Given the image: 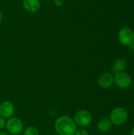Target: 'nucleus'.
<instances>
[{
  "label": "nucleus",
  "instance_id": "f257e3e1",
  "mask_svg": "<svg viewBox=\"0 0 134 135\" xmlns=\"http://www.w3.org/2000/svg\"><path fill=\"white\" fill-rule=\"evenodd\" d=\"M54 128L58 135H74L77 129L73 118L69 115L59 116L54 122Z\"/></svg>",
  "mask_w": 134,
  "mask_h": 135
},
{
  "label": "nucleus",
  "instance_id": "f03ea898",
  "mask_svg": "<svg viewBox=\"0 0 134 135\" xmlns=\"http://www.w3.org/2000/svg\"><path fill=\"white\" fill-rule=\"evenodd\" d=\"M109 119L113 125L122 126L128 119V112L122 107H117L111 112Z\"/></svg>",
  "mask_w": 134,
  "mask_h": 135
},
{
  "label": "nucleus",
  "instance_id": "7ed1b4c3",
  "mask_svg": "<svg viewBox=\"0 0 134 135\" xmlns=\"http://www.w3.org/2000/svg\"><path fill=\"white\" fill-rule=\"evenodd\" d=\"M73 119L77 127H79L80 128H85L92 123V115L88 111L81 109L75 113Z\"/></svg>",
  "mask_w": 134,
  "mask_h": 135
},
{
  "label": "nucleus",
  "instance_id": "20e7f679",
  "mask_svg": "<svg viewBox=\"0 0 134 135\" xmlns=\"http://www.w3.org/2000/svg\"><path fill=\"white\" fill-rule=\"evenodd\" d=\"M6 130L9 134H20L24 130V123L21 119L13 116L6 120Z\"/></svg>",
  "mask_w": 134,
  "mask_h": 135
},
{
  "label": "nucleus",
  "instance_id": "39448f33",
  "mask_svg": "<svg viewBox=\"0 0 134 135\" xmlns=\"http://www.w3.org/2000/svg\"><path fill=\"white\" fill-rule=\"evenodd\" d=\"M118 40L121 44L130 47L134 44V31L130 27H123L118 32Z\"/></svg>",
  "mask_w": 134,
  "mask_h": 135
},
{
  "label": "nucleus",
  "instance_id": "423d86ee",
  "mask_svg": "<svg viewBox=\"0 0 134 135\" xmlns=\"http://www.w3.org/2000/svg\"><path fill=\"white\" fill-rule=\"evenodd\" d=\"M114 84L119 89H126L131 85L132 78L130 75L125 71L116 73L114 76Z\"/></svg>",
  "mask_w": 134,
  "mask_h": 135
},
{
  "label": "nucleus",
  "instance_id": "0eeeda50",
  "mask_svg": "<svg viewBox=\"0 0 134 135\" xmlns=\"http://www.w3.org/2000/svg\"><path fill=\"white\" fill-rule=\"evenodd\" d=\"M15 112L14 104L9 100H3L0 103V116L8 119L13 116Z\"/></svg>",
  "mask_w": 134,
  "mask_h": 135
},
{
  "label": "nucleus",
  "instance_id": "6e6552de",
  "mask_svg": "<svg viewBox=\"0 0 134 135\" xmlns=\"http://www.w3.org/2000/svg\"><path fill=\"white\" fill-rule=\"evenodd\" d=\"M97 84L101 89H109L114 85V76L111 73H102L97 78Z\"/></svg>",
  "mask_w": 134,
  "mask_h": 135
},
{
  "label": "nucleus",
  "instance_id": "1a4fd4ad",
  "mask_svg": "<svg viewBox=\"0 0 134 135\" xmlns=\"http://www.w3.org/2000/svg\"><path fill=\"white\" fill-rule=\"evenodd\" d=\"M22 6L28 13H36L39 10L41 4L39 0H23Z\"/></svg>",
  "mask_w": 134,
  "mask_h": 135
},
{
  "label": "nucleus",
  "instance_id": "9d476101",
  "mask_svg": "<svg viewBox=\"0 0 134 135\" xmlns=\"http://www.w3.org/2000/svg\"><path fill=\"white\" fill-rule=\"evenodd\" d=\"M112 126H113V124L109 118H103V119H100L97 123L98 130L103 133L110 131L112 128Z\"/></svg>",
  "mask_w": 134,
  "mask_h": 135
},
{
  "label": "nucleus",
  "instance_id": "9b49d317",
  "mask_svg": "<svg viewBox=\"0 0 134 135\" xmlns=\"http://www.w3.org/2000/svg\"><path fill=\"white\" fill-rule=\"evenodd\" d=\"M127 68V62L124 59H118L113 66V70L114 72L119 73V72H124L126 71Z\"/></svg>",
  "mask_w": 134,
  "mask_h": 135
},
{
  "label": "nucleus",
  "instance_id": "f8f14e48",
  "mask_svg": "<svg viewBox=\"0 0 134 135\" xmlns=\"http://www.w3.org/2000/svg\"><path fill=\"white\" fill-rule=\"evenodd\" d=\"M23 135H39V132L36 127L30 126L24 131Z\"/></svg>",
  "mask_w": 134,
  "mask_h": 135
},
{
  "label": "nucleus",
  "instance_id": "ddd939ff",
  "mask_svg": "<svg viewBox=\"0 0 134 135\" xmlns=\"http://www.w3.org/2000/svg\"><path fill=\"white\" fill-rule=\"evenodd\" d=\"M74 135H89L88 131L85 128H78L76 130Z\"/></svg>",
  "mask_w": 134,
  "mask_h": 135
},
{
  "label": "nucleus",
  "instance_id": "4468645a",
  "mask_svg": "<svg viewBox=\"0 0 134 135\" xmlns=\"http://www.w3.org/2000/svg\"><path fill=\"white\" fill-rule=\"evenodd\" d=\"M6 119L0 116V131H2L3 129L6 128Z\"/></svg>",
  "mask_w": 134,
  "mask_h": 135
},
{
  "label": "nucleus",
  "instance_id": "2eb2a0df",
  "mask_svg": "<svg viewBox=\"0 0 134 135\" xmlns=\"http://www.w3.org/2000/svg\"><path fill=\"white\" fill-rule=\"evenodd\" d=\"M64 2H65V0H53L54 4L56 6H58V7L62 6L64 4Z\"/></svg>",
  "mask_w": 134,
  "mask_h": 135
},
{
  "label": "nucleus",
  "instance_id": "dca6fc26",
  "mask_svg": "<svg viewBox=\"0 0 134 135\" xmlns=\"http://www.w3.org/2000/svg\"><path fill=\"white\" fill-rule=\"evenodd\" d=\"M0 135H9L7 131H0Z\"/></svg>",
  "mask_w": 134,
  "mask_h": 135
},
{
  "label": "nucleus",
  "instance_id": "f3484780",
  "mask_svg": "<svg viewBox=\"0 0 134 135\" xmlns=\"http://www.w3.org/2000/svg\"><path fill=\"white\" fill-rule=\"evenodd\" d=\"M2 21H3V14H2V13L0 11V25L2 24Z\"/></svg>",
  "mask_w": 134,
  "mask_h": 135
},
{
  "label": "nucleus",
  "instance_id": "a211bd4d",
  "mask_svg": "<svg viewBox=\"0 0 134 135\" xmlns=\"http://www.w3.org/2000/svg\"><path fill=\"white\" fill-rule=\"evenodd\" d=\"M130 50L131 51H134V44H132L130 47Z\"/></svg>",
  "mask_w": 134,
  "mask_h": 135
},
{
  "label": "nucleus",
  "instance_id": "6ab92c4d",
  "mask_svg": "<svg viewBox=\"0 0 134 135\" xmlns=\"http://www.w3.org/2000/svg\"><path fill=\"white\" fill-rule=\"evenodd\" d=\"M130 135H134V127H133V129L131 130V132H130Z\"/></svg>",
  "mask_w": 134,
  "mask_h": 135
},
{
  "label": "nucleus",
  "instance_id": "aec40b11",
  "mask_svg": "<svg viewBox=\"0 0 134 135\" xmlns=\"http://www.w3.org/2000/svg\"><path fill=\"white\" fill-rule=\"evenodd\" d=\"M98 1H103V0H98Z\"/></svg>",
  "mask_w": 134,
  "mask_h": 135
}]
</instances>
